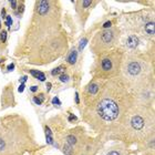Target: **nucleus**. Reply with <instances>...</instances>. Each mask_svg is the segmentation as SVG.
<instances>
[{"label":"nucleus","mask_w":155,"mask_h":155,"mask_svg":"<svg viewBox=\"0 0 155 155\" xmlns=\"http://www.w3.org/2000/svg\"><path fill=\"white\" fill-rule=\"evenodd\" d=\"M123 132L130 140L147 138L154 127V115L152 110L140 105L126 113L123 118Z\"/></svg>","instance_id":"f257e3e1"},{"label":"nucleus","mask_w":155,"mask_h":155,"mask_svg":"<svg viewBox=\"0 0 155 155\" xmlns=\"http://www.w3.org/2000/svg\"><path fill=\"white\" fill-rule=\"evenodd\" d=\"M124 100H127L125 90H123L122 93L104 92V94L96 101L94 109L98 118L106 124L115 122L124 111V105L130 106L127 102H124Z\"/></svg>","instance_id":"f03ea898"},{"label":"nucleus","mask_w":155,"mask_h":155,"mask_svg":"<svg viewBox=\"0 0 155 155\" xmlns=\"http://www.w3.org/2000/svg\"><path fill=\"white\" fill-rule=\"evenodd\" d=\"M123 74V80L125 84H131L134 89L138 87L145 83L149 78V67L143 60L132 58L123 63L121 67Z\"/></svg>","instance_id":"7ed1b4c3"},{"label":"nucleus","mask_w":155,"mask_h":155,"mask_svg":"<svg viewBox=\"0 0 155 155\" xmlns=\"http://www.w3.org/2000/svg\"><path fill=\"white\" fill-rule=\"evenodd\" d=\"M99 69L104 75H116L121 70V56L118 53L103 56L100 60Z\"/></svg>","instance_id":"20e7f679"},{"label":"nucleus","mask_w":155,"mask_h":155,"mask_svg":"<svg viewBox=\"0 0 155 155\" xmlns=\"http://www.w3.org/2000/svg\"><path fill=\"white\" fill-rule=\"evenodd\" d=\"M116 34H118V32H116L115 29H106V30H103L101 33H99L96 36L94 43H98V45H99L100 48H102L101 50H104L105 48H109V47H111L112 44L114 43Z\"/></svg>","instance_id":"39448f33"},{"label":"nucleus","mask_w":155,"mask_h":155,"mask_svg":"<svg viewBox=\"0 0 155 155\" xmlns=\"http://www.w3.org/2000/svg\"><path fill=\"white\" fill-rule=\"evenodd\" d=\"M140 44V39L136 36H129L125 40V47L129 50H135Z\"/></svg>","instance_id":"423d86ee"},{"label":"nucleus","mask_w":155,"mask_h":155,"mask_svg":"<svg viewBox=\"0 0 155 155\" xmlns=\"http://www.w3.org/2000/svg\"><path fill=\"white\" fill-rule=\"evenodd\" d=\"M49 10V2L48 1H38L37 2V11L39 14H44Z\"/></svg>","instance_id":"0eeeda50"},{"label":"nucleus","mask_w":155,"mask_h":155,"mask_svg":"<svg viewBox=\"0 0 155 155\" xmlns=\"http://www.w3.org/2000/svg\"><path fill=\"white\" fill-rule=\"evenodd\" d=\"M87 90L91 95H96L100 90V84L98 83V82H92L91 84L87 85Z\"/></svg>","instance_id":"6e6552de"},{"label":"nucleus","mask_w":155,"mask_h":155,"mask_svg":"<svg viewBox=\"0 0 155 155\" xmlns=\"http://www.w3.org/2000/svg\"><path fill=\"white\" fill-rule=\"evenodd\" d=\"M67 60H68V62L70 64H74L75 62H76V60H78V52H76V50L74 49L71 50V52L69 53Z\"/></svg>","instance_id":"1a4fd4ad"},{"label":"nucleus","mask_w":155,"mask_h":155,"mask_svg":"<svg viewBox=\"0 0 155 155\" xmlns=\"http://www.w3.org/2000/svg\"><path fill=\"white\" fill-rule=\"evenodd\" d=\"M30 73L36 79H38L39 81H41V82H43L45 81V74H44L43 72H40V71H38V70H30Z\"/></svg>","instance_id":"9d476101"},{"label":"nucleus","mask_w":155,"mask_h":155,"mask_svg":"<svg viewBox=\"0 0 155 155\" xmlns=\"http://www.w3.org/2000/svg\"><path fill=\"white\" fill-rule=\"evenodd\" d=\"M144 29H145L147 34L153 36V34H154V21H149V22H146Z\"/></svg>","instance_id":"9b49d317"},{"label":"nucleus","mask_w":155,"mask_h":155,"mask_svg":"<svg viewBox=\"0 0 155 155\" xmlns=\"http://www.w3.org/2000/svg\"><path fill=\"white\" fill-rule=\"evenodd\" d=\"M44 131H45V140H47V143L48 144H53V135H52L51 130H50L48 126H45Z\"/></svg>","instance_id":"f8f14e48"},{"label":"nucleus","mask_w":155,"mask_h":155,"mask_svg":"<svg viewBox=\"0 0 155 155\" xmlns=\"http://www.w3.org/2000/svg\"><path fill=\"white\" fill-rule=\"evenodd\" d=\"M104 155H123L122 149H118V147H112V149H107Z\"/></svg>","instance_id":"ddd939ff"},{"label":"nucleus","mask_w":155,"mask_h":155,"mask_svg":"<svg viewBox=\"0 0 155 155\" xmlns=\"http://www.w3.org/2000/svg\"><path fill=\"white\" fill-rule=\"evenodd\" d=\"M62 151H63L64 155H72L73 154V149H72V146H71V145H69V144H64V145H63V147H62Z\"/></svg>","instance_id":"4468645a"},{"label":"nucleus","mask_w":155,"mask_h":155,"mask_svg":"<svg viewBox=\"0 0 155 155\" xmlns=\"http://www.w3.org/2000/svg\"><path fill=\"white\" fill-rule=\"evenodd\" d=\"M63 71H64V68H63V65H61V67H58V68L53 69V70L51 71V74L52 75H61Z\"/></svg>","instance_id":"2eb2a0df"},{"label":"nucleus","mask_w":155,"mask_h":155,"mask_svg":"<svg viewBox=\"0 0 155 155\" xmlns=\"http://www.w3.org/2000/svg\"><path fill=\"white\" fill-rule=\"evenodd\" d=\"M67 144L71 145V146L75 145V144H76V137H75L74 135H69V136L67 137Z\"/></svg>","instance_id":"dca6fc26"},{"label":"nucleus","mask_w":155,"mask_h":155,"mask_svg":"<svg viewBox=\"0 0 155 155\" xmlns=\"http://www.w3.org/2000/svg\"><path fill=\"white\" fill-rule=\"evenodd\" d=\"M87 38H83V39L80 41V43H79V50L82 51V50L84 49V47L87 45Z\"/></svg>","instance_id":"f3484780"},{"label":"nucleus","mask_w":155,"mask_h":155,"mask_svg":"<svg viewBox=\"0 0 155 155\" xmlns=\"http://www.w3.org/2000/svg\"><path fill=\"white\" fill-rule=\"evenodd\" d=\"M6 25L9 27V29L12 25V18H11V16H7L6 17Z\"/></svg>","instance_id":"a211bd4d"},{"label":"nucleus","mask_w":155,"mask_h":155,"mask_svg":"<svg viewBox=\"0 0 155 155\" xmlns=\"http://www.w3.org/2000/svg\"><path fill=\"white\" fill-rule=\"evenodd\" d=\"M0 38H1V41L2 42H5L7 40V31L6 30H2L1 31V33H0Z\"/></svg>","instance_id":"6ab92c4d"},{"label":"nucleus","mask_w":155,"mask_h":155,"mask_svg":"<svg viewBox=\"0 0 155 155\" xmlns=\"http://www.w3.org/2000/svg\"><path fill=\"white\" fill-rule=\"evenodd\" d=\"M5 147H6V142L2 137H0V152H2L5 149Z\"/></svg>","instance_id":"aec40b11"},{"label":"nucleus","mask_w":155,"mask_h":155,"mask_svg":"<svg viewBox=\"0 0 155 155\" xmlns=\"http://www.w3.org/2000/svg\"><path fill=\"white\" fill-rule=\"evenodd\" d=\"M59 80L61 81V82H68V81H69V75L61 74L60 76H59Z\"/></svg>","instance_id":"412c9836"},{"label":"nucleus","mask_w":155,"mask_h":155,"mask_svg":"<svg viewBox=\"0 0 155 155\" xmlns=\"http://www.w3.org/2000/svg\"><path fill=\"white\" fill-rule=\"evenodd\" d=\"M52 104H56V105H61V102H60V99L56 96V98H53L52 99Z\"/></svg>","instance_id":"4be33fe9"},{"label":"nucleus","mask_w":155,"mask_h":155,"mask_svg":"<svg viewBox=\"0 0 155 155\" xmlns=\"http://www.w3.org/2000/svg\"><path fill=\"white\" fill-rule=\"evenodd\" d=\"M32 101H33L36 104H38V105H41V103H42V100L40 99V98H37V96H34V98L32 99Z\"/></svg>","instance_id":"5701e85b"},{"label":"nucleus","mask_w":155,"mask_h":155,"mask_svg":"<svg viewBox=\"0 0 155 155\" xmlns=\"http://www.w3.org/2000/svg\"><path fill=\"white\" fill-rule=\"evenodd\" d=\"M10 5H11V8H12V9H16L17 6H18V1H16V0H11V1H10Z\"/></svg>","instance_id":"b1692460"},{"label":"nucleus","mask_w":155,"mask_h":155,"mask_svg":"<svg viewBox=\"0 0 155 155\" xmlns=\"http://www.w3.org/2000/svg\"><path fill=\"white\" fill-rule=\"evenodd\" d=\"M76 120H78V118H76L75 115H73V114H70V116H69V121H70V122H71V121H72V122H75Z\"/></svg>","instance_id":"393cba45"},{"label":"nucleus","mask_w":155,"mask_h":155,"mask_svg":"<svg viewBox=\"0 0 155 155\" xmlns=\"http://www.w3.org/2000/svg\"><path fill=\"white\" fill-rule=\"evenodd\" d=\"M81 3L83 5V7H84V8H87V7L90 6L91 1H87V0H85V1H81Z\"/></svg>","instance_id":"a878e982"},{"label":"nucleus","mask_w":155,"mask_h":155,"mask_svg":"<svg viewBox=\"0 0 155 155\" xmlns=\"http://www.w3.org/2000/svg\"><path fill=\"white\" fill-rule=\"evenodd\" d=\"M25 83H21V84H20V87H18V91H19V92H20V93L23 92V90H25Z\"/></svg>","instance_id":"bb28decb"},{"label":"nucleus","mask_w":155,"mask_h":155,"mask_svg":"<svg viewBox=\"0 0 155 155\" xmlns=\"http://www.w3.org/2000/svg\"><path fill=\"white\" fill-rule=\"evenodd\" d=\"M13 69H14V64H13V63L9 64V65L7 67V70H8V72H9V71H12Z\"/></svg>","instance_id":"cd10ccee"},{"label":"nucleus","mask_w":155,"mask_h":155,"mask_svg":"<svg viewBox=\"0 0 155 155\" xmlns=\"http://www.w3.org/2000/svg\"><path fill=\"white\" fill-rule=\"evenodd\" d=\"M75 103L79 104L80 103V100H79V93H75Z\"/></svg>","instance_id":"c85d7f7f"},{"label":"nucleus","mask_w":155,"mask_h":155,"mask_svg":"<svg viewBox=\"0 0 155 155\" xmlns=\"http://www.w3.org/2000/svg\"><path fill=\"white\" fill-rule=\"evenodd\" d=\"M103 27H104V28H110V27H111V21H106L105 23L103 25Z\"/></svg>","instance_id":"c756f323"},{"label":"nucleus","mask_w":155,"mask_h":155,"mask_svg":"<svg viewBox=\"0 0 155 155\" xmlns=\"http://www.w3.org/2000/svg\"><path fill=\"white\" fill-rule=\"evenodd\" d=\"M27 80H28V76H27V75H25V76H22V78L20 79V82H21V83H25Z\"/></svg>","instance_id":"7c9ffc66"},{"label":"nucleus","mask_w":155,"mask_h":155,"mask_svg":"<svg viewBox=\"0 0 155 155\" xmlns=\"http://www.w3.org/2000/svg\"><path fill=\"white\" fill-rule=\"evenodd\" d=\"M30 91H31V92H37L38 87H37V85H36V87H34V85H33V87H30Z\"/></svg>","instance_id":"2f4dec72"},{"label":"nucleus","mask_w":155,"mask_h":155,"mask_svg":"<svg viewBox=\"0 0 155 155\" xmlns=\"http://www.w3.org/2000/svg\"><path fill=\"white\" fill-rule=\"evenodd\" d=\"M1 14H2V17H5V16H6V10H5V9H2V11H1Z\"/></svg>","instance_id":"473e14b6"},{"label":"nucleus","mask_w":155,"mask_h":155,"mask_svg":"<svg viewBox=\"0 0 155 155\" xmlns=\"http://www.w3.org/2000/svg\"><path fill=\"white\" fill-rule=\"evenodd\" d=\"M51 89V83H48V90Z\"/></svg>","instance_id":"72a5a7b5"},{"label":"nucleus","mask_w":155,"mask_h":155,"mask_svg":"<svg viewBox=\"0 0 155 155\" xmlns=\"http://www.w3.org/2000/svg\"><path fill=\"white\" fill-rule=\"evenodd\" d=\"M0 28H1V19H0Z\"/></svg>","instance_id":"f704fd0d"}]
</instances>
